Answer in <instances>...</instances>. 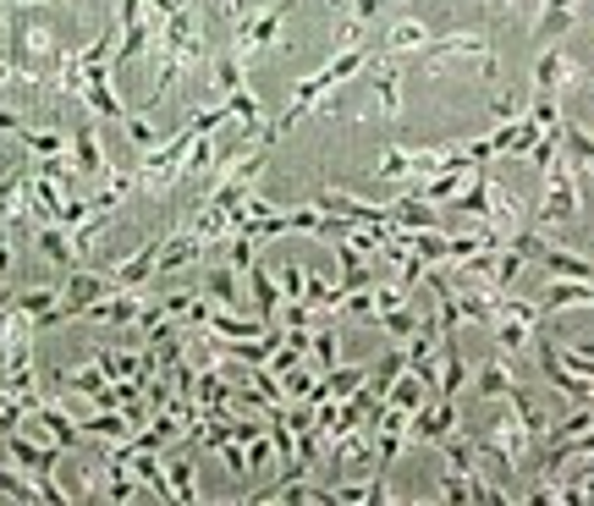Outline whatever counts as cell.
<instances>
[{
  "label": "cell",
  "mask_w": 594,
  "mask_h": 506,
  "mask_svg": "<svg viewBox=\"0 0 594 506\" xmlns=\"http://www.w3.org/2000/svg\"><path fill=\"white\" fill-rule=\"evenodd\" d=\"M204 297H210L215 308H237V270H232V265H215V270L204 276Z\"/></svg>",
  "instance_id": "obj_9"
},
{
  "label": "cell",
  "mask_w": 594,
  "mask_h": 506,
  "mask_svg": "<svg viewBox=\"0 0 594 506\" xmlns=\"http://www.w3.org/2000/svg\"><path fill=\"white\" fill-rule=\"evenodd\" d=\"M18 127H23V122H18V111H0V138H7V133L18 138Z\"/></svg>",
  "instance_id": "obj_14"
},
{
  "label": "cell",
  "mask_w": 594,
  "mask_h": 506,
  "mask_svg": "<svg viewBox=\"0 0 594 506\" xmlns=\"http://www.w3.org/2000/svg\"><path fill=\"white\" fill-rule=\"evenodd\" d=\"M18 270V248H12V237H0V281H7Z\"/></svg>",
  "instance_id": "obj_13"
},
{
  "label": "cell",
  "mask_w": 594,
  "mask_h": 506,
  "mask_svg": "<svg viewBox=\"0 0 594 506\" xmlns=\"http://www.w3.org/2000/svg\"><path fill=\"white\" fill-rule=\"evenodd\" d=\"M578 7H583V0H539V23H534V34H539V40H561V34L572 29Z\"/></svg>",
  "instance_id": "obj_5"
},
{
  "label": "cell",
  "mask_w": 594,
  "mask_h": 506,
  "mask_svg": "<svg viewBox=\"0 0 594 506\" xmlns=\"http://www.w3.org/2000/svg\"><path fill=\"white\" fill-rule=\"evenodd\" d=\"M561 155H567V160H578V166L594 177V133H589V127L561 122Z\"/></svg>",
  "instance_id": "obj_7"
},
{
  "label": "cell",
  "mask_w": 594,
  "mask_h": 506,
  "mask_svg": "<svg viewBox=\"0 0 594 506\" xmlns=\"http://www.w3.org/2000/svg\"><path fill=\"white\" fill-rule=\"evenodd\" d=\"M429 40H435V34H429L424 23H396V29L380 40V50H385V56H407V50H424Z\"/></svg>",
  "instance_id": "obj_8"
},
{
  "label": "cell",
  "mask_w": 594,
  "mask_h": 506,
  "mask_svg": "<svg viewBox=\"0 0 594 506\" xmlns=\"http://www.w3.org/2000/svg\"><path fill=\"white\" fill-rule=\"evenodd\" d=\"M578 78H583V67L567 50H539V61H534V94H561Z\"/></svg>",
  "instance_id": "obj_4"
},
{
  "label": "cell",
  "mask_w": 594,
  "mask_h": 506,
  "mask_svg": "<svg viewBox=\"0 0 594 506\" xmlns=\"http://www.w3.org/2000/svg\"><path fill=\"white\" fill-rule=\"evenodd\" d=\"M578 210H583V199H578V177H572L567 155H556V160L545 166V204H539V226H572V221H578Z\"/></svg>",
  "instance_id": "obj_2"
},
{
  "label": "cell",
  "mask_w": 594,
  "mask_h": 506,
  "mask_svg": "<svg viewBox=\"0 0 594 506\" xmlns=\"http://www.w3.org/2000/svg\"><path fill=\"white\" fill-rule=\"evenodd\" d=\"M517 385H512V374H506V363L495 358V363H484L479 369V380H473V396H512Z\"/></svg>",
  "instance_id": "obj_10"
},
{
  "label": "cell",
  "mask_w": 594,
  "mask_h": 506,
  "mask_svg": "<svg viewBox=\"0 0 594 506\" xmlns=\"http://www.w3.org/2000/svg\"><path fill=\"white\" fill-rule=\"evenodd\" d=\"M369 83H374V100H380V111H385V116H396V111H402V72H396V61L374 67V72H369Z\"/></svg>",
  "instance_id": "obj_6"
},
{
  "label": "cell",
  "mask_w": 594,
  "mask_h": 506,
  "mask_svg": "<svg viewBox=\"0 0 594 506\" xmlns=\"http://www.w3.org/2000/svg\"><path fill=\"white\" fill-rule=\"evenodd\" d=\"M12 7H18V12H29V7H45V0H12Z\"/></svg>",
  "instance_id": "obj_15"
},
{
  "label": "cell",
  "mask_w": 594,
  "mask_h": 506,
  "mask_svg": "<svg viewBox=\"0 0 594 506\" xmlns=\"http://www.w3.org/2000/svg\"><path fill=\"white\" fill-rule=\"evenodd\" d=\"M67 160H72V171L83 177V182H100L105 177V144H100V127L94 122H78L72 127V144H67Z\"/></svg>",
  "instance_id": "obj_3"
},
{
  "label": "cell",
  "mask_w": 594,
  "mask_h": 506,
  "mask_svg": "<svg viewBox=\"0 0 594 506\" xmlns=\"http://www.w3.org/2000/svg\"><path fill=\"white\" fill-rule=\"evenodd\" d=\"M248 276H254V303H259V319H265V325H276V308H281V292H276V281H270L259 265H254Z\"/></svg>",
  "instance_id": "obj_11"
},
{
  "label": "cell",
  "mask_w": 594,
  "mask_h": 506,
  "mask_svg": "<svg viewBox=\"0 0 594 506\" xmlns=\"http://www.w3.org/2000/svg\"><path fill=\"white\" fill-rule=\"evenodd\" d=\"M221 12L232 23V56L248 67L265 45L281 40V23L292 18V0H276V7H243V0H221Z\"/></svg>",
  "instance_id": "obj_1"
},
{
  "label": "cell",
  "mask_w": 594,
  "mask_h": 506,
  "mask_svg": "<svg viewBox=\"0 0 594 506\" xmlns=\"http://www.w3.org/2000/svg\"><path fill=\"white\" fill-rule=\"evenodd\" d=\"M166 490H171L177 501H199V484H193V462H188V457L166 462Z\"/></svg>",
  "instance_id": "obj_12"
},
{
  "label": "cell",
  "mask_w": 594,
  "mask_h": 506,
  "mask_svg": "<svg viewBox=\"0 0 594 506\" xmlns=\"http://www.w3.org/2000/svg\"><path fill=\"white\" fill-rule=\"evenodd\" d=\"M495 7H512V0H495Z\"/></svg>",
  "instance_id": "obj_16"
}]
</instances>
